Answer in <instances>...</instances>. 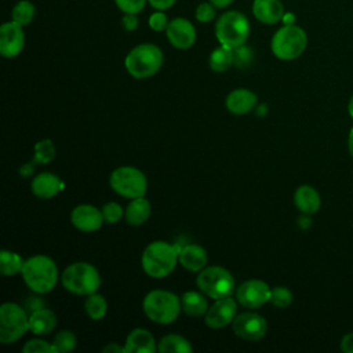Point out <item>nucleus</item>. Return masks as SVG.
<instances>
[{"mask_svg":"<svg viewBox=\"0 0 353 353\" xmlns=\"http://www.w3.org/2000/svg\"><path fill=\"white\" fill-rule=\"evenodd\" d=\"M272 288L262 280L251 279L241 283L236 290V301L247 307V309H256L270 299Z\"/></svg>","mask_w":353,"mask_h":353,"instance_id":"nucleus-12","label":"nucleus"},{"mask_svg":"<svg viewBox=\"0 0 353 353\" xmlns=\"http://www.w3.org/2000/svg\"><path fill=\"white\" fill-rule=\"evenodd\" d=\"M143 313L156 324H171L182 312L181 298L171 291L153 290L148 292L142 302Z\"/></svg>","mask_w":353,"mask_h":353,"instance_id":"nucleus-3","label":"nucleus"},{"mask_svg":"<svg viewBox=\"0 0 353 353\" xmlns=\"http://www.w3.org/2000/svg\"><path fill=\"white\" fill-rule=\"evenodd\" d=\"M226 109L237 116L250 113L256 105V94L247 88H236L226 97Z\"/></svg>","mask_w":353,"mask_h":353,"instance_id":"nucleus-20","label":"nucleus"},{"mask_svg":"<svg viewBox=\"0 0 353 353\" xmlns=\"http://www.w3.org/2000/svg\"><path fill=\"white\" fill-rule=\"evenodd\" d=\"M163 62L164 55L157 46L152 43H142L127 54L124 65L130 76L141 80L156 74L163 66Z\"/></svg>","mask_w":353,"mask_h":353,"instance_id":"nucleus-4","label":"nucleus"},{"mask_svg":"<svg viewBox=\"0 0 353 353\" xmlns=\"http://www.w3.org/2000/svg\"><path fill=\"white\" fill-rule=\"evenodd\" d=\"M29 331V316L26 310L14 302L0 306V342L14 343Z\"/></svg>","mask_w":353,"mask_h":353,"instance_id":"nucleus-9","label":"nucleus"},{"mask_svg":"<svg viewBox=\"0 0 353 353\" xmlns=\"http://www.w3.org/2000/svg\"><path fill=\"white\" fill-rule=\"evenodd\" d=\"M22 352L23 353H55V349H54V345L47 341L30 339L23 345Z\"/></svg>","mask_w":353,"mask_h":353,"instance_id":"nucleus-35","label":"nucleus"},{"mask_svg":"<svg viewBox=\"0 0 353 353\" xmlns=\"http://www.w3.org/2000/svg\"><path fill=\"white\" fill-rule=\"evenodd\" d=\"M150 212H152L150 203L145 199V196H141V197L131 199V201L125 208L124 216L128 225L139 226L149 219Z\"/></svg>","mask_w":353,"mask_h":353,"instance_id":"nucleus-24","label":"nucleus"},{"mask_svg":"<svg viewBox=\"0 0 353 353\" xmlns=\"http://www.w3.org/2000/svg\"><path fill=\"white\" fill-rule=\"evenodd\" d=\"M233 54H234V62H236L239 66L247 65V63L251 61V58H252V54H251L250 48L245 47L244 44L240 46V47H237V48H234V50H233Z\"/></svg>","mask_w":353,"mask_h":353,"instance_id":"nucleus-39","label":"nucleus"},{"mask_svg":"<svg viewBox=\"0 0 353 353\" xmlns=\"http://www.w3.org/2000/svg\"><path fill=\"white\" fill-rule=\"evenodd\" d=\"M57 316L51 309L39 307L29 314V331L34 335H47L57 327Z\"/></svg>","mask_w":353,"mask_h":353,"instance_id":"nucleus-22","label":"nucleus"},{"mask_svg":"<svg viewBox=\"0 0 353 353\" xmlns=\"http://www.w3.org/2000/svg\"><path fill=\"white\" fill-rule=\"evenodd\" d=\"M307 37L305 30L294 23H287L273 34L270 48L276 58L292 61L305 51Z\"/></svg>","mask_w":353,"mask_h":353,"instance_id":"nucleus-7","label":"nucleus"},{"mask_svg":"<svg viewBox=\"0 0 353 353\" xmlns=\"http://www.w3.org/2000/svg\"><path fill=\"white\" fill-rule=\"evenodd\" d=\"M250 34V22L240 11L222 14L215 23V37L219 44L232 50L245 44Z\"/></svg>","mask_w":353,"mask_h":353,"instance_id":"nucleus-6","label":"nucleus"},{"mask_svg":"<svg viewBox=\"0 0 353 353\" xmlns=\"http://www.w3.org/2000/svg\"><path fill=\"white\" fill-rule=\"evenodd\" d=\"M55 353H68L72 352L77 345V338L74 332L70 330H62L58 334H55L52 341Z\"/></svg>","mask_w":353,"mask_h":353,"instance_id":"nucleus-32","label":"nucleus"},{"mask_svg":"<svg viewBox=\"0 0 353 353\" xmlns=\"http://www.w3.org/2000/svg\"><path fill=\"white\" fill-rule=\"evenodd\" d=\"M121 25L128 32L135 30L138 28V17H137V14H124V17L121 18Z\"/></svg>","mask_w":353,"mask_h":353,"instance_id":"nucleus-40","label":"nucleus"},{"mask_svg":"<svg viewBox=\"0 0 353 353\" xmlns=\"http://www.w3.org/2000/svg\"><path fill=\"white\" fill-rule=\"evenodd\" d=\"M114 3L124 14H138L146 6V0H114Z\"/></svg>","mask_w":353,"mask_h":353,"instance_id":"nucleus-37","label":"nucleus"},{"mask_svg":"<svg viewBox=\"0 0 353 353\" xmlns=\"http://www.w3.org/2000/svg\"><path fill=\"white\" fill-rule=\"evenodd\" d=\"M254 17L266 25H274L284 18V6L280 0H254Z\"/></svg>","mask_w":353,"mask_h":353,"instance_id":"nucleus-19","label":"nucleus"},{"mask_svg":"<svg viewBox=\"0 0 353 353\" xmlns=\"http://www.w3.org/2000/svg\"><path fill=\"white\" fill-rule=\"evenodd\" d=\"M294 203L302 214H307V215L317 212L321 205L319 192L309 185H302L295 190Z\"/></svg>","mask_w":353,"mask_h":353,"instance_id":"nucleus-23","label":"nucleus"},{"mask_svg":"<svg viewBox=\"0 0 353 353\" xmlns=\"http://www.w3.org/2000/svg\"><path fill=\"white\" fill-rule=\"evenodd\" d=\"M168 18H167V15L163 12V11H160V10H157V12H153L150 17H149V26H150V29L152 30H154V32H163V30H165L167 29V26H168Z\"/></svg>","mask_w":353,"mask_h":353,"instance_id":"nucleus-38","label":"nucleus"},{"mask_svg":"<svg viewBox=\"0 0 353 353\" xmlns=\"http://www.w3.org/2000/svg\"><path fill=\"white\" fill-rule=\"evenodd\" d=\"M70 221L76 229L85 233L98 230L105 222L102 211L91 204L76 205L70 212Z\"/></svg>","mask_w":353,"mask_h":353,"instance_id":"nucleus-16","label":"nucleus"},{"mask_svg":"<svg viewBox=\"0 0 353 353\" xmlns=\"http://www.w3.org/2000/svg\"><path fill=\"white\" fill-rule=\"evenodd\" d=\"M165 34L172 47L178 50H188L196 41V29L186 18H174L168 22Z\"/></svg>","mask_w":353,"mask_h":353,"instance_id":"nucleus-15","label":"nucleus"},{"mask_svg":"<svg viewBox=\"0 0 353 353\" xmlns=\"http://www.w3.org/2000/svg\"><path fill=\"white\" fill-rule=\"evenodd\" d=\"M178 262L189 272H200L207 266V251L199 244H186L179 248Z\"/></svg>","mask_w":353,"mask_h":353,"instance_id":"nucleus-18","label":"nucleus"},{"mask_svg":"<svg viewBox=\"0 0 353 353\" xmlns=\"http://www.w3.org/2000/svg\"><path fill=\"white\" fill-rule=\"evenodd\" d=\"M178 254L176 245L163 240L152 241L142 252V269L152 279H164L175 269Z\"/></svg>","mask_w":353,"mask_h":353,"instance_id":"nucleus-1","label":"nucleus"},{"mask_svg":"<svg viewBox=\"0 0 353 353\" xmlns=\"http://www.w3.org/2000/svg\"><path fill=\"white\" fill-rule=\"evenodd\" d=\"M299 225H301V228H303V229H306L307 226H310V218H309L307 214H303V216L299 218Z\"/></svg>","mask_w":353,"mask_h":353,"instance_id":"nucleus-46","label":"nucleus"},{"mask_svg":"<svg viewBox=\"0 0 353 353\" xmlns=\"http://www.w3.org/2000/svg\"><path fill=\"white\" fill-rule=\"evenodd\" d=\"M234 62V54H233V50L229 48V47H225L222 44H219V47H216L211 55H210V59H208V63H210V68L216 72V73H222V72H226L232 63Z\"/></svg>","mask_w":353,"mask_h":353,"instance_id":"nucleus-27","label":"nucleus"},{"mask_svg":"<svg viewBox=\"0 0 353 353\" xmlns=\"http://www.w3.org/2000/svg\"><path fill=\"white\" fill-rule=\"evenodd\" d=\"M347 145H349V152H350V154H352V157H353V128H352V130H350V132H349Z\"/></svg>","mask_w":353,"mask_h":353,"instance_id":"nucleus-47","label":"nucleus"},{"mask_svg":"<svg viewBox=\"0 0 353 353\" xmlns=\"http://www.w3.org/2000/svg\"><path fill=\"white\" fill-rule=\"evenodd\" d=\"M30 188L39 199H51L63 190L65 183L52 172H40L32 179Z\"/></svg>","mask_w":353,"mask_h":353,"instance_id":"nucleus-17","label":"nucleus"},{"mask_svg":"<svg viewBox=\"0 0 353 353\" xmlns=\"http://www.w3.org/2000/svg\"><path fill=\"white\" fill-rule=\"evenodd\" d=\"M22 279L25 284L36 294L50 292L58 281L57 263L47 255H33L28 258L22 268Z\"/></svg>","mask_w":353,"mask_h":353,"instance_id":"nucleus-2","label":"nucleus"},{"mask_svg":"<svg viewBox=\"0 0 353 353\" xmlns=\"http://www.w3.org/2000/svg\"><path fill=\"white\" fill-rule=\"evenodd\" d=\"M341 349L345 353H353V332H349L342 338Z\"/></svg>","mask_w":353,"mask_h":353,"instance_id":"nucleus-42","label":"nucleus"},{"mask_svg":"<svg viewBox=\"0 0 353 353\" xmlns=\"http://www.w3.org/2000/svg\"><path fill=\"white\" fill-rule=\"evenodd\" d=\"M157 350L160 353H192L193 346L182 335L168 334L160 339L157 345Z\"/></svg>","mask_w":353,"mask_h":353,"instance_id":"nucleus-26","label":"nucleus"},{"mask_svg":"<svg viewBox=\"0 0 353 353\" xmlns=\"http://www.w3.org/2000/svg\"><path fill=\"white\" fill-rule=\"evenodd\" d=\"M84 310L91 320L98 321L105 317V314L108 312V302H106L105 296L98 292L90 294V295H87V298L84 301Z\"/></svg>","mask_w":353,"mask_h":353,"instance_id":"nucleus-29","label":"nucleus"},{"mask_svg":"<svg viewBox=\"0 0 353 353\" xmlns=\"http://www.w3.org/2000/svg\"><path fill=\"white\" fill-rule=\"evenodd\" d=\"M237 301L230 296L215 299V302L208 306L204 314V323L210 328H223L234 320L237 314Z\"/></svg>","mask_w":353,"mask_h":353,"instance_id":"nucleus-13","label":"nucleus"},{"mask_svg":"<svg viewBox=\"0 0 353 353\" xmlns=\"http://www.w3.org/2000/svg\"><path fill=\"white\" fill-rule=\"evenodd\" d=\"M294 296H292V292L287 288V287H283V285H277L274 288H272L270 291V299L269 302L276 306V307H287L291 305Z\"/></svg>","mask_w":353,"mask_h":353,"instance_id":"nucleus-33","label":"nucleus"},{"mask_svg":"<svg viewBox=\"0 0 353 353\" xmlns=\"http://www.w3.org/2000/svg\"><path fill=\"white\" fill-rule=\"evenodd\" d=\"M34 6L29 0H19L11 11V18L14 22L19 23L21 26L29 25L34 18Z\"/></svg>","mask_w":353,"mask_h":353,"instance_id":"nucleus-30","label":"nucleus"},{"mask_svg":"<svg viewBox=\"0 0 353 353\" xmlns=\"http://www.w3.org/2000/svg\"><path fill=\"white\" fill-rule=\"evenodd\" d=\"M258 110H259V112H258V114H259V116H262L263 113H266V105L259 106V108H258Z\"/></svg>","mask_w":353,"mask_h":353,"instance_id":"nucleus-49","label":"nucleus"},{"mask_svg":"<svg viewBox=\"0 0 353 353\" xmlns=\"http://www.w3.org/2000/svg\"><path fill=\"white\" fill-rule=\"evenodd\" d=\"M25 261L19 256V254L10 251V250H3L0 252V272L6 277L15 276L22 272Z\"/></svg>","mask_w":353,"mask_h":353,"instance_id":"nucleus-28","label":"nucleus"},{"mask_svg":"<svg viewBox=\"0 0 353 353\" xmlns=\"http://www.w3.org/2000/svg\"><path fill=\"white\" fill-rule=\"evenodd\" d=\"M102 216H103V221L105 223H109V225H113V223H117L123 215H124V210L121 208V205L119 203H114V201H110V203H106L102 208Z\"/></svg>","mask_w":353,"mask_h":353,"instance_id":"nucleus-34","label":"nucleus"},{"mask_svg":"<svg viewBox=\"0 0 353 353\" xmlns=\"http://www.w3.org/2000/svg\"><path fill=\"white\" fill-rule=\"evenodd\" d=\"M182 312L190 317H200L204 316L208 309L207 295L201 291H188L181 296Z\"/></svg>","mask_w":353,"mask_h":353,"instance_id":"nucleus-25","label":"nucleus"},{"mask_svg":"<svg viewBox=\"0 0 353 353\" xmlns=\"http://www.w3.org/2000/svg\"><path fill=\"white\" fill-rule=\"evenodd\" d=\"M196 284L204 295L214 301L230 296L236 287L233 274L226 268L218 265L205 266L200 270Z\"/></svg>","mask_w":353,"mask_h":353,"instance_id":"nucleus-8","label":"nucleus"},{"mask_svg":"<svg viewBox=\"0 0 353 353\" xmlns=\"http://www.w3.org/2000/svg\"><path fill=\"white\" fill-rule=\"evenodd\" d=\"M103 353H125V347L116 343V342H112L109 345H106L103 349H102Z\"/></svg>","mask_w":353,"mask_h":353,"instance_id":"nucleus-43","label":"nucleus"},{"mask_svg":"<svg viewBox=\"0 0 353 353\" xmlns=\"http://www.w3.org/2000/svg\"><path fill=\"white\" fill-rule=\"evenodd\" d=\"M65 290L76 295H90L101 287V276L97 268L88 262L70 263L61 274Z\"/></svg>","mask_w":353,"mask_h":353,"instance_id":"nucleus-5","label":"nucleus"},{"mask_svg":"<svg viewBox=\"0 0 353 353\" xmlns=\"http://www.w3.org/2000/svg\"><path fill=\"white\" fill-rule=\"evenodd\" d=\"M57 150L51 139H41L34 145L33 161L34 164H47L55 159Z\"/></svg>","mask_w":353,"mask_h":353,"instance_id":"nucleus-31","label":"nucleus"},{"mask_svg":"<svg viewBox=\"0 0 353 353\" xmlns=\"http://www.w3.org/2000/svg\"><path fill=\"white\" fill-rule=\"evenodd\" d=\"M109 183L117 194L127 199L145 196L148 189L145 174L132 165H121L113 170L109 176Z\"/></svg>","mask_w":353,"mask_h":353,"instance_id":"nucleus-10","label":"nucleus"},{"mask_svg":"<svg viewBox=\"0 0 353 353\" xmlns=\"http://www.w3.org/2000/svg\"><path fill=\"white\" fill-rule=\"evenodd\" d=\"M208 1L214 4L216 8H226L233 3V0H208Z\"/></svg>","mask_w":353,"mask_h":353,"instance_id":"nucleus-45","label":"nucleus"},{"mask_svg":"<svg viewBox=\"0 0 353 353\" xmlns=\"http://www.w3.org/2000/svg\"><path fill=\"white\" fill-rule=\"evenodd\" d=\"M25 47V33L12 19L0 26V54L4 58H15Z\"/></svg>","mask_w":353,"mask_h":353,"instance_id":"nucleus-14","label":"nucleus"},{"mask_svg":"<svg viewBox=\"0 0 353 353\" xmlns=\"http://www.w3.org/2000/svg\"><path fill=\"white\" fill-rule=\"evenodd\" d=\"M215 8H216V7H215L214 4H211L210 1H205V3L199 4L197 8H196V12H194L196 19H197L199 22H203V23L211 22V21L215 18V15H216Z\"/></svg>","mask_w":353,"mask_h":353,"instance_id":"nucleus-36","label":"nucleus"},{"mask_svg":"<svg viewBox=\"0 0 353 353\" xmlns=\"http://www.w3.org/2000/svg\"><path fill=\"white\" fill-rule=\"evenodd\" d=\"M125 353H153L157 350L154 336L146 328H134L125 338Z\"/></svg>","mask_w":353,"mask_h":353,"instance_id":"nucleus-21","label":"nucleus"},{"mask_svg":"<svg viewBox=\"0 0 353 353\" xmlns=\"http://www.w3.org/2000/svg\"><path fill=\"white\" fill-rule=\"evenodd\" d=\"M149 4L156 8V10H160V11H165L168 8H171L176 0H148Z\"/></svg>","mask_w":353,"mask_h":353,"instance_id":"nucleus-41","label":"nucleus"},{"mask_svg":"<svg viewBox=\"0 0 353 353\" xmlns=\"http://www.w3.org/2000/svg\"><path fill=\"white\" fill-rule=\"evenodd\" d=\"M33 171H34V161L26 163V164H23V165L19 168V174H21V176H23V178H28V176L33 175Z\"/></svg>","mask_w":353,"mask_h":353,"instance_id":"nucleus-44","label":"nucleus"},{"mask_svg":"<svg viewBox=\"0 0 353 353\" xmlns=\"http://www.w3.org/2000/svg\"><path fill=\"white\" fill-rule=\"evenodd\" d=\"M347 110H349V114H350V116H352V119H353V97H352V98H350V101H349Z\"/></svg>","mask_w":353,"mask_h":353,"instance_id":"nucleus-48","label":"nucleus"},{"mask_svg":"<svg viewBox=\"0 0 353 353\" xmlns=\"http://www.w3.org/2000/svg\"><path fill=\"white\" fill-rule=\"evenodd\" d=\"M232 330L239 338L256 342L266 335L268 323L265 317L255 312H243L236 314L234 320L232 321Z\"/></svg>","mask_w":353,"mask_h":353,"instance_id":"nucleus-11","label":"nucleus"}]
</instances>
